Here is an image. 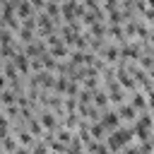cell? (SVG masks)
<instances>
[{
    "label": "cell",
    "mask_w": 154,
    "mask_h": 154,
    "mask_svg": "<svg viewBox=\"0 0 154 154\" xmlns=\"http://www.w3.org/2000/svg\"><path fill=\"white\" fill-rule=\"evenodd\" d=\"M103 87H106L108 99H111V103H113V106H118V103L128 101V99H125V96H128V89H123L118 79H108V82H103Z\"/></svg>",
    "instance_id": "cell-3"
},
{
    "label": "cell",
    "mask_w": 154,
    "mask_h": 154,
    "mask_svg": "<svg viewBox=\"0 0 154 154\" xmlns=\"http://www.w3.org/2000/svg\"><path fill=\"white\" fill-rule=\"evenodd\" d=\"M34 14H36V7L31 5V0H17V17L19 19H26Z\"/></svg>",
    "instance_id": "cell-9"
},
{
    "label": "cell",
    "mask_w": 154,
    "mask_h": 154,
    "mask_svg": "<svg viewBox=\"0 0 154 154\" xmlns=\"http://www.w3.org/2000/svg\"><path fill=\"white\" fill-rule=\"evenodd\" d=\"M152 26H154V24H152Z\"/></svg>",
    "instance_id": "cell-15"
},
{
    "label": "cell",
    "mask_w": 154,
    "mask_h": 154,
    "mask_svg": "<svg viewBox=\"0 0 154 154\" xmlns=\"http://www.w3.org/2000/svg\"><path fill=\"white\" fill-rule=\"evenodd\" d=\"M128 96H130L128 101H130V103H132L140 113H142V111H149V103H147V91H142V89H132Z\"/></svg>",
    "instance_id": "cell-8"
},
{
    "label": "cell",
    "mask_w": 154,
    "mask_h": 154,
    "mask_svg": "<svg viewBox=\"0 0 154 154\" xmlns=\"http://www.w3.org/2000/svg\"><path fill=\"white\" fill-rule=\"evenodd\" d=\"M132 140H135V128H132V125H118L116 130H111V132L106 135V144H108L111 152L125 149Z\"/></svg>",
    "instance_id": "cell-1"
},
{
    "label": "cell",
    "mask_w": 154,
    "mask_h": 154,
    "mask_svg": "<svg viewBox=\"0 0 154 154\" xmlns=\"http://www.w3.org/2000/svg\"><path fill=\"white\" fill-rule=\"evenodd\" d=\"M106 63H111V65H116L118 60H120V43H113V41H108L106 46H103V51L99 53Z\"/></svg>",
    "instance_id": "cell-7"
},
{
    "label": "cell",
    "mask_w": 154,
    "mask_h": 154,
    "mask_svg": "<svg viewBox=\"0 0 154 154\" xmlns=\"http://www.w3.org/2000/svg\"><path fill=\"white\" fill-rule=\"evenodd\" d=\"M116 111H118V116H120V120H123V123H135V118L140 116V111H137L130 101L118 103V106H116Z\"/></svg>",
    "instance_id": "cell-6"
},
{
    "label": "cell",
    "mask_w": 154,
    "mask_h": 154,
    "mask_svg": "<svg viewBox=\"0 0 154 154\" xmlns=\"http://www.w3.org/2000/svg\"><path fill=\"white\" fill-rule=\"evenodd\" d=\"M43 10H46V12H48V14H51L55 22H58V19H63V12H60V2H53V0H51V2H46V7H43Z\"/></svg>",
    "instance_id": "cell-11"
},
{
    "label": "cell",
    "mask_w": 154,
    "mask_h": 154,
    "mask_svg": "<svg viewBox=\"0 0 154 154\" xmlns=\"http://www.w3.org/2000/svg\"><path fill=\"white\" fill-rule=\"evenodd\" d=\"M147 5H149V7H154V0H147Z\"/></svg>",
    "instance_id": "cell-13"
},
{
    "label": "cell",
    "mask_w": 154,
    "mask_h": 154,
    "mask_svg": "<svg viewBox=\"0 0 154 154\" xmlns=\"http://www.w3.org/2000/svg\"><path fill=\"white\" fill-rule=\"evenodd\" d=\"M132 128H135V137H137L140 142L149 140V137L154 135V116H149L147 111H142V113L135 118Z\"/></svg>",
    "instance_id": "cell-2"
},
{
    "label": "cell",
    "mask_w": 154,
    "mask_h": 154,
    "mask_svg": "<svg viewBox=\"0 0 154 154\" xmlns=\"http://www.w3.org/2000/svg\"><path fill=\"white\" fill-rule=\"evenodd\" d=\"M36 116H38L41 125L46 128V132H55V130H58V125H60V118H58V113H55L53 108H46V106H43V108H41Z\"/></svg>",
    "instance_id": "cell-4"
},
{
    "label": "cell",
    "mask_w": 154,
    "mask_h": 154,
    "mask_svg": "<svg viewBox=\"0 0 154 154\" xmlns=\"http://www.w3.org/2000/svg\"><path fill=\"white\" fill-rule=\"evenodd\" d=\"M99 120H101V125H103L108 132H111V130H116L118 125H123V120H120L118 111H116V108H111V106H108V108H103V113H101V118H99Z\"/></svg>",
    "instance_id": "cell-5"
},
{
    "label": "cell",
    "mask_w": 154,
    "mask_h": 154,
    "mask_svg": "<svg viewBox=\"0 0 154 154\" xmlns=\"http://www.w3.org/2000/svg\"><path fill=\"white\" fill-rule=\"evenodd\" d=\"M147 103H149V111H154V89L147 91Z\"/></svg>",
    "instance_id": "cell-12"
},
{
    "label": "cell",
    "mask_w": 154,
    "mask_h": 154,
    "mask_svg": "<svg viewBox=\"0 0 154 154\" xmlns=\"http://www.w3.org/2000/svg\"><path fill=\"white\" fill-rule=\"evenodd\" d=\"M5 2H7V0H0V5H5Z\"/></svg>",
    "instance_id": "cell-14"
},
{
    "label": "cell",
    "mask_w": 154,
    "mask_h": 154,
    "mask_svg": "<svg viewBox=\"0 0 154 154\" xmlns=\"http://www.w3.org/2000/svg\"><path fill=\"white\" fill-rule=\"evenodd\" d=\"M38 34L34 31V29H29V26H19L17 29V38H19V43H29V41H34Z\"/></svg>",
    "instance_id": "cell-10"
}]
</instances>
